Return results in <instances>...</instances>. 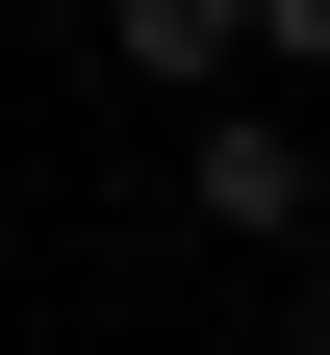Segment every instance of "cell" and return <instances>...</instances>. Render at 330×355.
Masks as SVG:
<instances>
[{
	"mask_svg": "<svg viewBox=\"0 0 330 355\" xmlns=\"http://www.w3.org/2000/svg\"><path fill=\"white\" fill-rule=\"evenodd\" d=\"M178 203H204L229 254H279V229H305V127H279V102H204V153H178Z\"/></svg>",
	"mask_w": 330,
	"mask_h": 355,
	"instance_id": "cell-1",
	"label": "cell"
},
{
	"mask_svg": "<svg viewBox=\"0 0 330 355\" xmlns=\"http://www.w3.org/2000/svg\"><path fill=\"white\" fill-rule=\"evenodd\" d=\"M229 51H254V0H102V76H153V102H204Z\"/></svg>",
	"mask_w": 330,
	"mask_h": 355,
	"instance_id": "cell-2",
	"label": "cell"
},
{
	"mask_svg": "<svg viewBox=\"0 0 330 355\" xmlns=\"http://www.w3.org/2000/svg\"><path fill=\"white\" fill-rule=\"evenodd\" d=\"M254 51H330V0H254Z\"/></svg>",
	"mask_w": 330,
	"mask_h": 355,
	"instance_id": "cell-3",
	"label": "cell"
}]
</instances>
